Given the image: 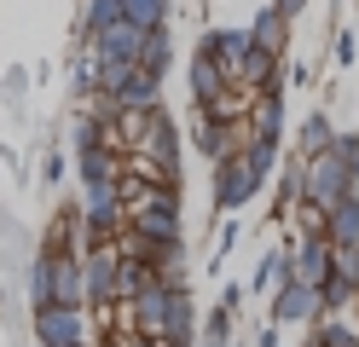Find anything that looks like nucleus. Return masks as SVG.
Masks as SVG:
<instances>
[{
	"label": "nucleus",
	"instance_id": "1",
	"mask_svg": "<svg viewBox=\"0 0 359 347\" xmlns=\"http://www.w3.org/2000/svg\"><path fill=\"white\" fill-rule=\"evenodd\" d=\"M128 231L180 243V185H145V191L128 203Z\"/></svg>",
	"mask_w": 359,
	"mask_h": 347
},
{
	"label": "nucleus",
	"instance_id": "2",
	"mask_svg": "<svg viewBox=\"0 0 359 347\" xmlns=\"http://www.w3.org/2000/svg\"><path fill=\"white\" fill-rule=\"evenodd\" d=\"M99 99H116L122 110H151L163 99V76L145 64H99Z\"/></svg>",
	"mask_w": 359,
	"mask_h": 347
},
{
	"label": "nucleus",
	"instance_id": "3",
	"mask_svg": "<svg viewBox=\"0 0 359 347\" xmlns=\"http://www.w3.org/2000/svg\"><path fill=\"white\" fill-rule=\"evenodd\" d=\"M209 191H215V215H238V208L261 191V179H255V168H250V156H243V151L220 156V162H215Z\"/></svg>",
	"mask_w": 359,
	"mask_h": 347
},
{
	"label": "nucleus",
	"instance_id": "4",
	"mask_svg": "<svg viewBox=\"0 0 359 347\" xmlns=\"http://www.w3.org/2000/svg\"><path fill=\"white\" fill-rule=\"evenodd\" d=\"M29 330H35V347H87V313L53 301V307L29 313Z\"/></svg>",
	"mask_w": 359,
	"mask_h": 347
},
{
	"label": "nucleus",
	"instance_id": "5",
	"mask_svg": "<svg viewBox=\"0 0 359 347\" xmlns=\"http://www.w3.org/2000/svg\"><path fill=\"white\" fill-rule=\"evenodd\" d=\"M186 87H191V104L197 110H220V104H226V93H232V76L220 69V58L209 53L203 41H197V53L186 64Z\"/></svg>",
	"mask_w": 359,
	"mask_h": 347
},
{
	"label": "nucleus",
	"instance_id": "6",
	"mask_svg": "<svg viewBox=\"0 0 359 347\" xmlns=\"http://www.w3.org/2000/svg\"><path fill=\"white\" fill-rule=\"evenodd\" d=\"M238 122H243V116H232L226 104H220V110H197V122H191V145H197V156L220 162V156L243 151V145H238Z\"/></svg>",
	"mask_w": 359,
	"mask_h": 347
},
{
	"label": "nucleus",
	"instance_id": "7",
	"mask_svg": "<svg viewBox=\"0 0 359 347\" xmlns=\"http://www.w3.org/2000/svg\"><path fill=\"white\" fill-rule=\"evenodd\" d=\"M145 35H151V29H140L133 18H116V23H104V29L87 41V53H93L99 64H140Z\"/></svg>",
	"mask_w": 359,
	"mask_h": 347
},
{
	"label": "nucleus",
	"instance_id": "8",
	"mask_svg": "<svg viewBox=\"0 0 359 347\" xmlns=\"http://www.w3.org/2000/svg\"><path fill=\"white\" fill-rule=\"evenodd\" d=\"M203 46L220 58V69L232 76V87H250V64H255V35L250 29H209Z\"/></svg>",
	"mask_w": 359,
	"mask_h": 347
},
{
	"label": "nucleus",
	"instance_id": "9",
	"mask_svg": "<svg viewBox=\"0 0 359 347\" xmlns=\"http://www.w3.org/2000/svg\"><path fill=\"white\" fill-rule=\"evenodd\" d=\"M81 272H87V307H110L116 301V278H122V249H87L81 254Z\"/></svg>",
	"mask_w": 359,
	"mask_h": 347
},
{
	"label": "nucleus",
	"instance_id": "10",
	"mask_svg": "<svg viewBox=\"0 0 359 347\" xmlns=\"http://www.w3.org/2000/svg\"><path fill=\"white\" fill-rule=\"evenodd\" d=\"M290 266H296V278H302V284H313V290H319L325 278L336 272V243L325 238V231H302V243L290 249Z\"/></svg>",
	"mask_w": 359,
	"mask_h": 347
},
{
	"label": "nucleus",
	"instance_id": "11",
	"mask_svg": "<svg viewBox=\"0 0 359 347\" xmlns=\"http://www.w3.org/2000/svg\"><path fill=\"white\" fill-rule=\"evenodd\" d=\"M325 318V301L313 284H302V278H290V284L273 295V324H319Z\"/></svg>",
	"mask_w": 359,
	"mask_h": 347
},
{
	"label": "nucleus",
	"instance_id": "12",
	"mask_svg": "<svg viewBox=\"0 0 359 347\" xmlns=\"http://www.w3.org/2000/svg\"><path fill=\"white\" fill-rule=\"evenodd\" d=\"M168 307H174V290H168V284H151L140 301H128L133 330H140V336H163V330H168Z\"/></svg>",
	"mask_w": 359,
	"mask_h": 347
},
{
	"label": "nucleus",
	"instance_id": "13",
	"mask_svg": "<svg viewBox=\"0 0 359 347\" xmlns=\"http://www.w3.org/2000/svg\"><path fill=\"white\" fill-rule=\"evenodd\" d=\"M250 139H261V145H284V93H255Z\"/></svg>",
	"mask_w": 359,
	"mask_h": 347
},
{
	"label": "nucleus",
	"instance_id": "14",
	"mask_svg": "<svg viewBox=\"0 0 359 347\" xmlns=\"http://www.w3.org/2000/svg\"><path fill=\"white\" fill-rule=\"evenodd\" d=\"M250 35H255V46H261V53L290 58V18H284L278 6H261V12L250 18Z\"/></svg>",
	"mask_w": 359,
	"mask_h": 347
},
{
	"label": "nucleus",
	"instance_id": "15",
	"mask_svg": "<svg viewBox=\"0 0 359 347\" xmlns=\"http://www.w3.org/2000/svg\"><path fill=\"white\" fill-rule=\"evenodd\" d=\"M290 278H296V266H290V249H266L261 261H255V272H250V290L273 301V295L290 284Z\"/></svg>",
	"mask_w": 359,
	"mask_h": 347
},
{
	"label": "nucleus",
	"instance_id": "16",
	"mask_svg": "<svg viewBox=\"0 0 359 347\" xmlns=\"http://www.w3.org/2000/svg\"><path fill=\"white\" fill-rule=\"evenodd\" d=\"M336 133H342V128L330 122V110H307L302 128H296V151H302V156H319V151L336 145Z\"/></svg>",
	"mask_w": 359,
	"mask_h": 347
},
{
	"label": "nucleus",
	"instance_id": "17",
	"mask_svg": "<svg viewBox=\"0 0 359 347\" xmlns=\"http://www.w3.org/2000/svg\"><path fill=\"white\" fill-rule=\"evenodd\" d=\"M325 238H330L336 249H359V191L342 197V203L325 215Z\"/></svg>",
	"mask_w": 359,
	"mask_h": 347
},
{
	"label": "nucleus",
	"instance_id": "18",
	"mask_svg": "<svg viewBox=\"0 0 359 347\" xmlns=\"http://www.w3.org/2000/svg\"><path fill=\"white\" fill-rule=\"evenodd\" d=\"M76 174H81V185H110V179H122L128 168H122V156L110 145H99V151H81L76 156Z\"/></svg>",
	"mask_w": 359,
	"mask_h": 347
},
{
	"label": "nucleus",
	"instance_id": "19",
	"mask_svg": "<svg viewBox=\"0 0 359 347\" xmlns=\"http://www.w3.org/2000/svg\"><path fill=\"white\" fill-rule=\"evenodd\" d=\"M302 197H307V156L296 151L278 168V215H290V208H302Z\"/></svg>",
	"mask_w": 359,
	"mask_h": 347
},
{
	"label": "nucleus",
	"instance_id": "20",
	"mask_svg": "<svg viewBox=\"0 0 359 347\" xmlns=\"http://www.w3.org/2000/svg\"><path fill=\"white\" fill-rule=\"evenodd\" d=\"M319 301H325V318H336V313L359 307V284H353L348 272H330L325 284H319Z\"/></svg>",
	"mask_w": 359,
	"mask_h": 347
},
{
	"label": "nucleus",
	"instance_id": "21",
	"mask_svg": "<svg viewBox=\"0 0 359 347\" xmlns=\"http://www.w3.org/2000/svg\"><path fill=\"white\" fill-rule=\"evenodd\" d=\"M156 284V266L133 261V254H122V278H116V301H140L145 290Z\"/></svg>",
	"mask_w": 359,
	"mask_h": 347
},
{
	"label": "nucleus",
	"instance_id": "22",
	"mask_svg": "<svg viewBox=\"0 0 359 347\" xmlns=\"http://www.w3.org/2000/svg\"><path fill=\"white\" fill-rule=\"evenodd\" d=\"M53 278H58V254L41 249L35 266H29V301H35V307H53Z\"/></svg>",
	"mask_w": 359,
	"mask_h": 347
},
{
	"label": "nucleus",
	"instance_id": "23",
	"mask_svg": "<svg viewBox=\"0 0 359 347\" xmlns=\"http://www.w3.org/2000/svg\"><path fill=\"white\" fill-rule=\"evenodd\" d=\"M76 226H81V208H58L53 226H47V243H41V249H47V254H76V249H70Z\"/></svg>",
	"mask_w": 359,
	"mask_h": 347
},
{
	"label": "nucleus",
	"instance_id": "24",
	"mask_svg": "<svg viewBox=\"0 0 359 347\" xmlns=\"http://www.w3.org/2000/svg\"><path fill=\"white\" fill-rule=\"evenodd\" d=\"M140 64L151 69V76H168V64H174V35H168V23L145 35V53H140Z\"/></svg>",
	"mask_w": 359,
	"mask_h": 347
},
{
	"label": "nucleus",
	"instance_id": "25",
	"mask_svg": "<svg viewBox=\"0 0 359 347\" xmlns=\"http://www.w3.org/2000/svg\"><path fill=\"white\" fill-rule=\"evenodd\" d=\"M104 128H110V122H104L99 110H76V122H70V139H76V156H81V151H99V145H104Z\"/></svg>",
	"mask_w": 359,
	"mask_h": 347
},
{
	"label": "nucleus",
	"instance_id": "26",
	"mask_svg": "<svg viewBox=\"0 0 359 347\" xmlns=\"http://www.w3.org/2000/svg\"><path fill=\"white\" fill-rule=\"evenodd\" d=\"M307 347H359V324H342V318H319L313 324Z\"/></svg>",
	"mask_w": 359,
	"mask_h": 347
},
{
	"label": "nucleus",
	"instance_id": "27",
	"mask_svg": "<svg viewBox=\"0 0 359 347\" xmlns=\"http://www.w3.org/2000/svg\"><path fill=\"white\" fill-rule=\"evenodd\" d=\"M174 12V0H122V18H133L140 29H163Z\"/></svg>",
	"mask_w": 359,
	"mask_h": 347
},
{
	"label": "nucleus",
	"instance_id": "28",
	"mask_svg": "<svg viewBox=\"0 0 359 347\" xmlns=\"http://www.w3.org/2000/svg\"><path fill=\"white\" fill-rule=\"evenodd\" d=\"M203 336H209V341H226V347H232V307H215V313L203 318Z\"/></svg>",
	"mask_w": 359,
	"mask_h": 347
},
{
	"label": "nucleus",
	"instance_id": "29",
	"mask_svg": "<svg viewBox=\"0 0 359 347\" xmlns=\"http://www.w3.org/2000/svg\"><path fill=\"white\" fill-rule=\"evenodd\" d=\"M330 53H336L342 69H353V58H359V29H336V46H330Z\"/></svg>",
	"mask_w": 359,
	"mask_h": 347
},
{
	"label": "nucleus",
	"instance_id": "30",
	"mask_svg": "<svg viewBox=\"0 0 359 347\" xmlns=\"http://www.w3.org/2000/svg\"><path fill=\"white\" fill-rule=\"evenodd\" d=\"M64 162H70V156H64V151H53L47 162H41V179H47V185H58V179H64Z\"/></svg>",
	"mask_w": 359,
	"mask_h": 347
},
{
	"label": "nucleus",
	"instance_id": "31",
	"mask_svg": "<svg viewBox=\"0 0 359 347\" xmlns=\"http://www.w3.org/2000/svg\"><path fill=\"white\" fill-rule=\"evenodd\" d=\"M232 243H238V226H226V231H220V243H215V272H220V261L232 254Z\"/></svg>",
	"mask_w": 359,
	"mask_h": 347
},
{
	"label": "nucleus",
	"instance_id": "32",
	"mask_svg": "<svg viewBox=\"0 0 359 347\" xmlns=\"http://www.w3.org/2000/svg\"><path fill=\"white\" fill-rule=\"evenodd\" d=\"M110 347H163V336H140V330H133V336H116Z\"/></svg>",
	"mask_w": 359,
	"mask_h": 347
},
{
	"label": "nucleus",
	"instance_id": "33",
	"mask_svg": "<svg viewBox=\"0 0 359 347\" xmlns=\"http://www.w3.org/2000/svg\"><path fill=\"white\" fill-rule=\"evenodd\" d=\"M273 6H278V12H284V18H290V23H296V18H302V12H307V0H273Z\"/></svg>",
	"mask_w": 359,
	"mask_h": 347
},
{
	"label": "nucleus",
	"instance_id": "34",
	"mask_svg": "<svg viewBox=\"0 0 359 347\" xmlns=\"http://www.w3.org/2000/svg\"><path fill=\"white\" fill-rule=\"evenodd\" d=\"M255 347H278V324H266V330L255 336Z\"/></svg>",
	"mask_w": 359,
	"mask_h": 347
},
{
	"label": "nucleus",
	"instance_id": "35",
	"mask_svg": "<svg viewBox=\"0 0 359 347\" xmlns=\"http://www.w3.org/2000/svg\"><path fill=\"white\" fill-rule=\"evenodd\" d=\"M197 347H226V341H209V336H203V341H197Z\"/></svg>",
	"mask_w": 359,
	"mask_h": 347
},
{
	"label": "nucleus",
	"instance_id": "36",
	"mask_svg": "<svg viewBox=\"0 0 359 347\" xmlns=\"http://www.w3.org/2000/svg\"><path fill=\"white\" fill-rule=\"evenodd\" d=\"M353 324H359V307H353Z\"/></svg>",
	"mask_w": 359,
	"mask_h": 347
}]
</instances>
